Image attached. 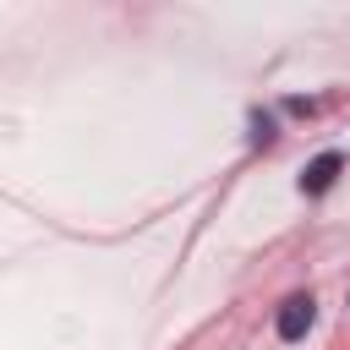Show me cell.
Returning a JSON list of instances; mask_svg holds the SVG:
<instances>
[{
  "label": "cell",
  "mask_w": 350,
  "mask_h": 350,
  "mask_svg": "<svg viewBox=\"0 0 350 350\" xmlns=\"http://www.w3.org/2000/svg\"><path fill=\"white\" fill-rule=\"evenodd\" d=\"M312 317H317V301H312V295H290V301L279 306V339H301V334L312 328Z\"/></svg>",
  "instance_id": "cell-1"
},
{
  "label": "cell",
  "mask_w": 350,
  "mask_h": 350,
  "mask_svg": "<svg viewBox=\"0 0 350 350\" xmlns=\"http://www.w3.org/2000/svg\"><path fill=\"white\" fill-rule=\"evenodd\" d=\"M339 164H345L339 153H317V159H312V164L301 170V191H306V197L328 191V186H334V175H339Z\"/></svg>",
  "instance_id": "cell-2"
}]
</instances>
